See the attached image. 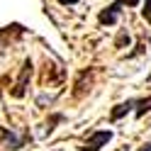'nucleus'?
<instances>
[{"mask_svg": "<svg viewBox=\"0 0 151 151\" xmlns=\"http://www.w3.org/2000/svg\"><path fill=\"white\" fill-rule=\"evenodd\" d=\"M124 5H139V0H117V3H112L107 5L105 10L100 12V24H115L117 22V17H119V7H124Z\"/></svg>", "mask_w": 151, "mask_h": 151, "instance_id": "obj_1", "label": "nucleus"}, {"mask_svg": "<svg viewBox=\"0 0 151 151\" xmlns=\"http://www.w3.org/2000/svg\"><path fill=\"white\" fill-rule=\"evenodd\" d=\"M112 139V132L110 129H102V132H95V134H93L86 144L81 146V151H100L102 146L107 144V141Z\"/></svg>", "mask_w": 151, "mask_h": 151, "instance_id": "obj_2", "label": "nucleus"}, {"mask_svg": "<svg viewBox=\"0 0 151 151\" xmlns=\"http://www.w3.org/2000/svg\"><path fill=\"white\" fill-rule=\"evenodd\" d=\"M29 76H32V61H24V66H22V76H20V81H17L15 90H12V95H15V98H22V95H24Z\"/></svg>", "mask_w": 151, "mask_h": 151, "instance_id": "obj_3", "label": "nucleus"}, {"mask_svg": "<svg viewBox=\"0 0 151 151\" xmlns=\"http://www.w3.org/2000/svg\"><path fill=\"white\" fill-rule=\"evenodd\" d=\"M132 107H134V100H127V102H122V105H117L115 110L110 112V119H112V122H115V119H119L122 115H127V112H129Z\"/></svg>", "mask_w": 151, "mask_h": 151, "instance_id": "obj_4", "label": "nucleus"}, {"mask_svg": "<svg viewBox=\"0 0 151 151\" xmlns=\"http://www.w3.org/2000/svg\"><path fill=\"white\" fill-rule=\"evenodd\" d=\"M134 102L139 105V107H137V117H144L146 112L151 110V98H146V100H134Z\"/></svg>", "mask_w": 151, "mask_h": 151, "instance_id": "obj_5", "label": "nucleus"}, {"mask_svg": "<svg viewBox=\"0 0 151 151\" xmlns=\"http://www.w3.org/2000/svg\"><path fill=\"white\" fill-rule=\"evenodd\" d=\"M141 15L146 17V22H151V0H144V10H141Z\"/></svg>", "mask_w": 151, "mask_h": 151, "instance_id": "obj_6", "label": "nucleus"}, {"mask_svg": "<svg viewBox=\"0 0 151 151\" xmlns=\"http://www.w3.org/2000/svg\"><path fill=\"white\" fill-rule=\"evenodd\" d=\"M139 151H151V144H144V146H141Z\"/></svg>", "mask_w": 151, "mask_h": 151, "instance_id": "obj_7", "label": "nucleus"}]
</instances>
